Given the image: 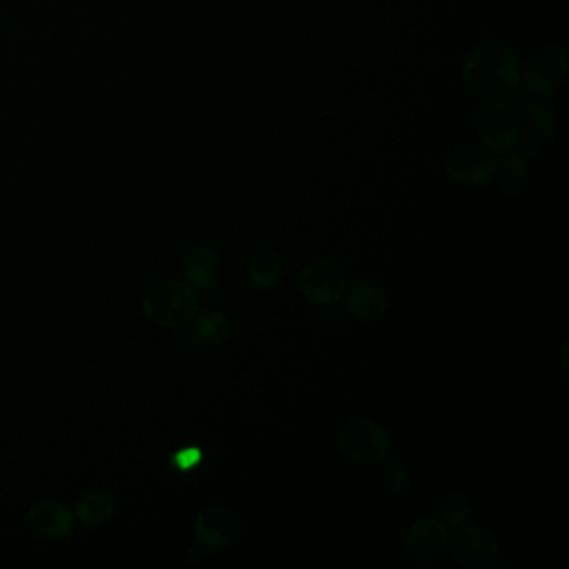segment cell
Here are the masks:
<instances>
[{"instance_id": "cell-5", "label": "cell", "mask_w": 569, "mask_h": 569, "mask_svg": "<svg viewBox=\"0 0 569 569\" xmlns=\"http://www.w3.org/2000/svg\"><path fill=\"white\" fill-rule=\"evenodd\" d=\"M339 444L349 458L363 464L381 463L391 453V438L383 424L369 419L349 423L341 431Z\"/></svg>"}, {"instance_id": "cell-8", "label": "cell", "mask_w": 569, "mask_h": 569, "mask_svg": "<svg viewBox=\"0 0 569 569\" xmlns=\"http://www.w3.org/2000/svg\"><path fill=\"white\" fill-rule=\"evenodd\" d=\"M498 159L484 144H466L456 149L446 161V172L453 181L469 187L486 186L493 181Z\"/></svg>"}, {"instance_id": "cell-18", "label": "cell", "mask_w": 569, "mask_h": 569, "mask_svg": "<svg viewBox=\"0 0 569 569\" xmlns=\"http://www.w3.org/2000/svg\"><path fill=\"white\" fill-rule=\"evenodd\" d=\"M194 319H196L197 334L204 343L219 346L231 338V324L221 311L209 309V311L197 314Z\"/></svg>"}, {"instance_id": "cell-12", "label": "cell", "mask_w": 569, "mask_h": 569, "mask_svg": "<svg viewBox=\"0 0 569 569\" xmlns=\"http://www.w3.org/2000/svg\"><path fill=\"white\" fill-rule=\"evenodd\" d=\"M74 519L71 509L59 501H41L32 506L27 514V523L34 533L42 538H64L74 529Z\"/></svg>"}, {"instance_id": "cell-15", "label": "cell", "mask_w": 569, "mask_h": 569, "mask_svg": "<svg viewBox=\"0 0 569 569\" xmlns=\"http://www.w3.org/2000/svg\"><path fill=\"white\" fill-rule=\"evenodd\" d=\"M498 191L503 196H516L528 181V162L519 152H509L496 164L494 177Z\"/></svg>"}, {"instance_id": "cell-19", "label": "cell", "mask_w": 569, "mask_h": 569, "mask_svg": "<svg viewBox=\"0 0 569 569\" xmlns=\"http://www.w3.org/2000/svg\"><path fill=\"white\" fill-rule=\"evenodd\" d=\"M441 514L449 526H461L471 516V503L461 493H451L441 503Z\"/></svg>"}, {"instance_id": "cell-6", "label": "cell", "mask_w": 569, "mask_h": 569, "mask_svg": "<svg viewBox=\"0 0 569 569\" xmlns=\"http://www.w3.org/2000/svg\"><path fill=\"white\" fill-rule=\"evenodd\" d=\"M454 561L464 569L493 568L499 559V544L488 529L481 526H463L449 539Z\"/></svg>"}, {"instance_id": "cell-16", "label": "cell", "mask_w": 569, "mask_h": 569, "mask_svg": "<svg viewBox=\"0 0 569 569\" xmlns=\"http://www.w3.org/2000/svg\"><path fill=\"white\" fill-rule=\"evenodd\" d=\"M116 513V499L106 491H91L76 504V518L89 528L109 523Z\"/></svg>"}, {"instance_id": "cell-20", "label": "cell", "mask_w": 569, "mask_h": 569, "mask_svg": "<svg viewBox=\"0 0 569 569\" xmlns=\"http://www.w3.org/2000/svg\"><path fill=\"white\" fill-rule=\"evenodd\" d=\"M384 483L388 486L389 491L393 494H401L408 489L411 483V474L403 461L393 459L386 464L384 468Z\"/></svg>"}, {"instance_id": "cell-7", "label": "cell", "mask_w": 569, "mask_h": 569, "mask_svg": "<svg viewBox=\"0 0 569 569\" xmlns=\"http://www.w3.org/2000/svg\"><path fill=\"white\" fill-rule=\"evenodd\" d=\"M299 289L304 298L319 306H333L343 299L346 274L338 262L318 259L309 262L299 276Z\"/></svg>"}, {"instance_id": "cell-22", "label": "cell", "mask_w": 569, "mask_h": 569, "mask_svg": "<svg viewBox=\"0 0 569 569\" xmlns=\"http://www.w3.org/2000/svg\"><path fill=\"white\" fill-rule=\"evenodd\" d=\"M516 147L519 149V154L524 157H536L541 152L539 141H536L534 137H519Z\"/></svg>"}, {"instance_id": "cell-14", "label": "cell", "mask_w": 569, "mask_h": 569, "mask_svg": "<svg viewBox=\"0 0 569 569\" xmlns=\"http://www.w3.org/2000/svg\"><path fill=\"white\" fill-rule=\"evenodd\" d=\"M346 309L349 313L359 319H376L383 316L388 309V298L383 289L369 284V282H359L349 289L344 298Z\"/></svg>"}, {"instance_id": "cell-1", "label": "cell", "mask_w": 569, "mask_h": 569, "mask_svg": "<svg viewBox=\"0 0 569 569\" xmlns=\"http://www.w3.org/2000/svg\"><path fill=\"white\" fill-rule=\"evenodd\" d=\"M463 81L474 96L504 99L521 86V66L516 52L503 42H483L464 62Z\"/></svg>"}, {"instance_id": "cell-11", "label": "cell", "mask_w": 569, "mask_h": 569, "mask_svg": "<svg viewBox=\"0 0 569 569\" xmlns=\"http://www.w3.org/2000/svg\"><path fill=\"white\" fill-rule=\"evenodd\" d=\"M514 104L523 119L524 126L536 141H549L556 136L558 121L548 102H544L541 97L534 96L531 92L523 91L516 94Z\"/></svg>"}, {"instance_id": "cell-17", "label": "cell", "mask_w": 569, "mask_h": 569, "mask_svg": "<svg viewBox=\"0 0 569 569\" xmlns=\"http://www.w3.org/2000/svg\"><path fill=\"white\" fill-rule=\"evenodd\" d=\"M281 259L276 252L259 251L251 257L247 264L249 281L259 289H271L276 286L281 277Z\"/></svg>"}, {"instance_id": "cell-10", "label": "cell", "mask_w": 569, "mask_h": 569, "mask_svg": "<svg viewBox=\"0 0 569 569\" xmlns=\"http://www.w3.org/2000/svg\"><path fill=\"white\" fill-rule=\"evenodd\" d=\"M448 543V529L436 518H423L411 524L404 539L408 553L423 561L438 558Z\"/></svg>"}, {"instance_id": "cell-2", "label": "cell", "mask_w": 569, "mask_h": 569, "mask_svg": "<svg viewBox=\"0 0 569 569\" xmlns=\"http://www.w3.org/2000/svg\"><path fill=\"white\" fill-rule=\"evenodd\" d=\"M146 318L161 328L177 329L191 324L199 311V299L187 282H157L142 299Z\"/></svg>"}, {"instance_id": "cell-4", "label": "cell", "mask_w": 569, "mask_h": 569, "mask_svg": "<svg viewBox=\"0 0 569 569\" xmlns=\"http://www.w3.org/2000/svg\"><path fill=\"white\" fill-rule=\"evenodd\" d=\"M568 72V54L561 46L544 47L521 67V82L534 96H553Z\"/></svg>"}, {"instance_id": "cell-21", "label": "cell", "mask_w": 569, "mask_h": 569, "mask_svg": "<svg viewBox=\"0 0 569 569\" xmlns=\"http://www.w3.org/2000/svg\"><path fill=\"white\" fill-rule=\"evenodd\" d=\"M199 459H201L199 448H184L172 456V461H174L172 464L179 469H187L199 463Z\"/></svg>"}, {"instance_id": "cell-3", "label": "cell", "mask_w": 569, "mask_h": 569, "mask_svg": "<svg viewBox=\"0 0 569 569\" xmlns=\"http://www.w3.org/2000/svg\"><path fill=\"white\" fill-rule=\"evenodd\" d=\"M474 127L484 146L494 152L513 151L521 137L516 112L501 99H488L481 104L474 117Z\"/></svg>"}, {"instance_id": "cell-13", "label": "cell", "mask_w": 569, "mask_h": 569, "mask_svg": "<svg viewBox=\"0 0 569 569\" xmlns=\"http://www.w3.org/2000/svg\"><path fill=\"white\" fill-rule=\"evenodd\" d=\"M187 281L194 288L216 289L219 284V256L214 247L209 244H197L187 252L186 264H184Z\"/></svg>"}, {"instance_id": "cell-9", "label": "cell", "mask_w": 569, "mask_h": 569, "mask_svg": "<svg viewBox=\"0 0 569 569\" xmlns=\"http://www.w3.org/2000/svg\"><path fill=\"white\" fill-rule=\"evenodd\" d=\"M244 533V523L229 509L211 508L199 514L194 524L197 543L209 549L229 548Z\"/></svg>"}]
</instances>
